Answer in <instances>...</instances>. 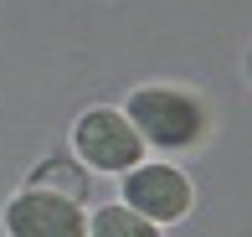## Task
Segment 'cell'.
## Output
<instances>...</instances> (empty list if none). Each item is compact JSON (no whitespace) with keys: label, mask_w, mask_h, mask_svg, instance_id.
<instances>
[{"label":"cell","mask_w":252,"mask_h":237,"mask_svg":"<svg viewBox=\"0 0 252 237\" xmlns=\"http://www.w3.org/2000/svg\"><path fill=\"white\" fill-rule=\"evenodd\" d=\"M124 119L155 150H190L206 134V103L180 93V88H139L124 103Z\"/></svg>","instance_id":"6da1fadb"},{"label":"cell","mask_w":252,"mask_h":237,"mask_svg":"<svg viewBox=\"0 0 252 237\" xmlns=\"http://www.w3.org/2000/svg\"><path fill=\"white\" fill-rule=\"evenodd\" d=\"M72 144L77 155H83V165H93V170H134L144 155V139L134 134V124L124 114H113V108H88L83 119H77L72 129Z\"/></svg>","instance_id":"7a4b0ae2"},{"label":"cell","mask_w":252,"mask_h":237,"mask_svg":"<svg viewBox=\"0 0 252 237\" xmlns=\"http://www.w3.org/2000/svg\"><path fill=\"white\" fill-rule=\"evenodd\" d=\"M190 201H196V191L175 165H134V170H124V206L139 211L155 227L159 222H180L190 211Z\"/></svg>","instance_id":"3957f363"},{"label":"cell","mask_w":252,"mask_h":237,"mask_svg":"<svg viewBox=\"0 0 252 237\" xmlns=\"http://www.w3.org/2000/svg\"><path fill=\"white\" fill-rule=\"evenodd\" d=\"M5 232L10 237H88V217H83L77 201L26 186L5 206Z\"/></svg>","instance_id":"277c9868"},{"label":"cell","mask_w":252,"mask_h":237,"mask_svg":"<svg viewBox=\"0 0 252 237\" xmlns=\"http://www.w3.org/2000/svg\"><path fill=\"white\" fill-rule=\"evenodd\" d=\"M88 237H159V227L129 206H103L88 217Z\"/></svg>","instance_id":"5b68a950"},{"label":"cell","mask_w":252,"mask_h":237,"mask_svg":"<svg viewBox=\"0 0 252 237\" xmlns=\"http://www.w3.org/2000/svg\"><path fill=\"white\" fill-rule=\"evenodd\" d=\"M57 186V196H67V201H83L88 196V175L77 170L72 160H52V165H41L36 180H31V191H52Z\"/></svg>","instance_id":"8992f818"},{"label":"cell","mask_w":252,"mask_h":237,"mask_svg":"<svg viewBox=\"0 0 252 237\" xmlns=\"http://www.w3.org/2000/svg\"><path fill=\"white\" fill-rule=\"evenodd\" d=\"M247 83H252V52H247Z\"/></svg>","instance_id":"52a82bcc"}]
</instances>
